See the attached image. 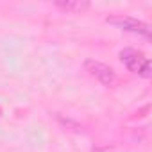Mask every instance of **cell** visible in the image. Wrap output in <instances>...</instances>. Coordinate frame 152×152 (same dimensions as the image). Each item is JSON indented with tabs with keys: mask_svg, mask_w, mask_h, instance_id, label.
Returning <instances> with one entry per match:
<instances>
[{
	"mask_svg": "<svg viewBox=\"0 0 152 152\" xmlns=\"http://www.w3.org/2000/svg\"><path fill=\"white\" fill-rule=\"evenodd\" d=\"M120 59L131 72L140 73L143 77H150V61L141 52H138L134 48H124L120 52Z\"/></svg>",
	"mask_w": 152,
	"mask_h": 152,
	"instance_id": "6da1fadb",
	"label": "cell"
},
{
	"mask_svg": "<svg viewBox=\"0 0 152 152\" xmlns=\"http://www.w3.org/2000/svg\"><path fill=\"white\" fill-rule=\"evenodd\" d=\"M56 7H59V9H63V11H66V13H83V11H86L88 7H90V4L88 2H56Z\"/></svg>",
	"mask_w": 152,
	"mask_h": 152,
	"instance_id": "277c9868",
	"label": "cell"
},
{
	"mask_svg": "<svg viewBox=\"0 0 152 152\" xmlns=\"http://www.w3.org/2000/svg\"><path fill=\"white\" fill-rule=\"evenodd\" d=\"M107 22L116 25L122 31L134 32V34H140V36H145V38L150 36V27L145 22L138 20V18H132V16H109Z\"/></svg>",
	"mask_w": 152,
	"mask_h": 152,
	"instance_id": "3957f363",
	"label": "cell"
},
{
	"mask_svg": "<svg viewBox=\"0 0 152 152\" xmlns=\"http://www.w3.org/2000/svg\"><path fill=\"white\" fill-rule=\"evenodd\" d=\"M83 66H84V70L91 75V77L97 79L100 84H104V86H115L116 73H115V70L109 64H106L102 61H97V59H86L83 63Z\"/></svg>",
	"mask_w": 152,
	"mask_h": 152,
	"instance_id": "7a4b0ae2",
	"label": "cell"
}]
</instances>
